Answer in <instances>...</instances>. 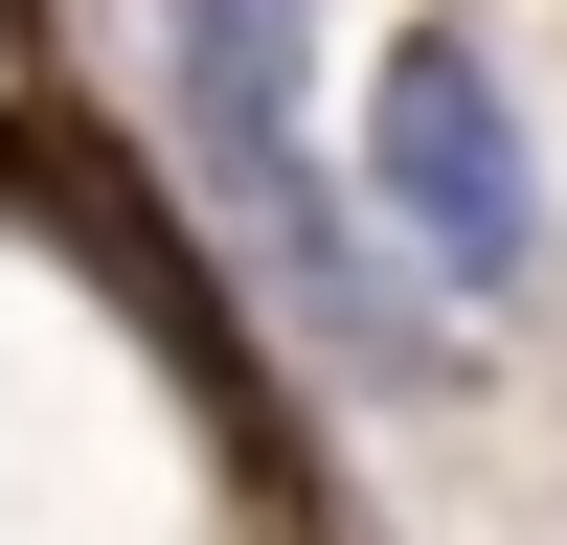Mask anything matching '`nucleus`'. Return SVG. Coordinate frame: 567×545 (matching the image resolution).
<instances>
[{
  "instance_id": "f257e3e1",
  "label": "nucleus",
  "mask_w": 567,
  "mask_h": 545,
  "mask_svg": "<svg viewBox=\"0 0 567 545\" xmlns=\"http://www.w3.org/2000/svg\"><path fill=\"white\" fill-rule=\"evenodd\" d=\"M136 45H159V160L227 205V250H250L341 363H432V318L363 250V205L318 182V23L296 0H136Z\"/></svg>"
},
{
  "instance_id": "7ed1b4c3",
  "label": "nucleus",
  "mask_w": 567,
  "mask_h": 545,
  "mask_svg": "<svg viewBox=\"0 0 567 545\" xmlns=\"http://www.w3.org/2000/svg\"><path fill=\"white\" fill-rule=\"evenodd\" d=\"M0 114H23V0H0Z\"/></svg>"
},
{
  "instance_id": "f03ea898",
  "label": "nucleus",
  "mask_w": 567,
  "mask_h": 545,
  "mask_svg": "<svg viewBox=\"0 0 567 545\" xmlns=\"http://www.w3.org/2000/svg\"><path fill=\"white\" fill-rule=\"evenodd\" d=\"M363 205L477 318L545 272V160H523V91L477 69V23H386V69H363Z\"/></svg>"
}]
</instances>
